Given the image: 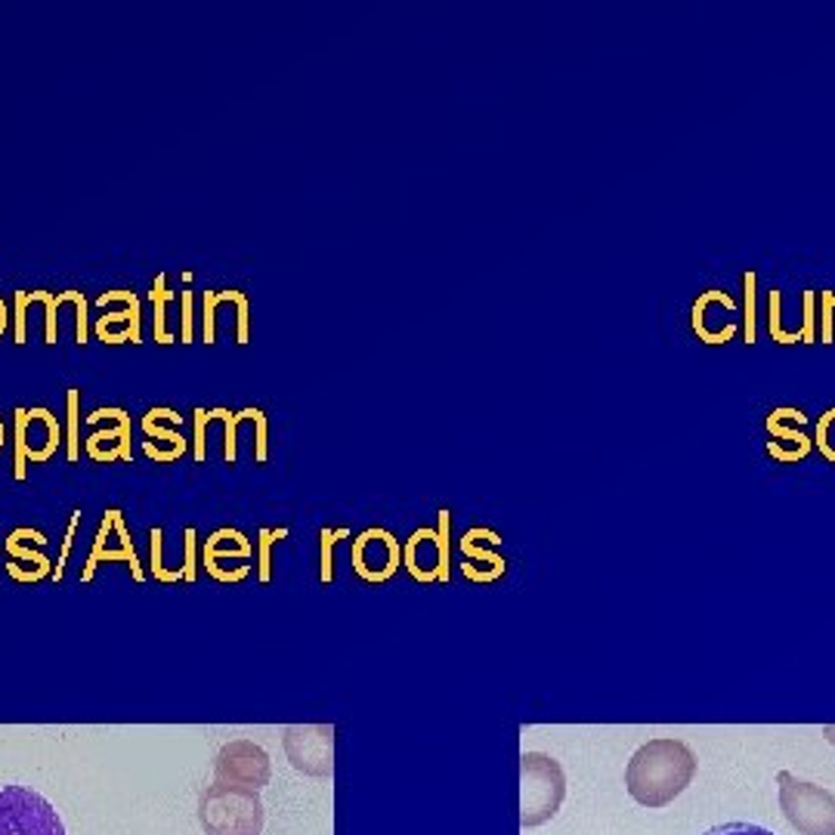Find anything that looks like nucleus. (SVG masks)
<instances>
[{
  "label": "nucleus",
  "mask_w": 835,
  "mask_h": 835,
  "mask_svg": "<svg viewBox=\"0 0 835 835\" xmlns=\"http://www.w3.org/2000/svg\"><path fill=\"white\" fill-rule=\"evenodd\" d=\"M696 777V755L680 739H650L632 755L625 767V786L637 805L666 807Z\"/></svg>",
  "instance_id": "obj_1"
},
{
  "label": "nucleus",
  "mask_w": 835,
  "mask_h": 835,
  "mask_svg": "<svg viewBox=\"0 0 835 835\" xmlns=\"http://www.w3.org/2000/svg\"><path fill=\"white\" fill-rule=\"evenodd\" d=\"M285 536V529H279V533H264V579H269V545H272V538H279Z\"/></svg>",
  "instance_id": "obj_30"
},
{
  "label": "nucleus",
  "mask_w": 835,
  "mask_h": 835,
  "mask_svg": "<svg viewBox=\"0 0 835 835\" xmlns=\"http://www.w3.org/2000/svg\"><path fill=\"white\" fill-rule=\"evenodd\" d=\"M26 295H29V291H16V310H13V319H16V344H19V347H22V344H26V340H29V338H26V307H29V304H26Z\"/></svg>",
  "instance_id": "obj_25"
},
{
  "label": "nucleus",
  "mask_w": 835,
  "mask_h": 835,
  "mask_svg": "<svg viewBox=\"0 0 835 835\" xmlns=\"http://www.w3.org/2000/svg\"><path fill=\"white\" fill-rule=\"evenodd\" d=\"M66 406H69V461L74 465L78 461V390L71 387L66 394Z\"/></svg>",
  "instance_id": "obj_21"
},
{
  "label": "nucleus",
  "mask_w": 835,
  "mask_h": 835,
  "mask_svg": "<svg viewBox=\"0 0 835 835\" xmlns=\"http://www.w3.org/2000/svg\"><path fill=\"white\" fill-rule=\"evenodd\" d=\"M285 752L291 767L310 777L331 774V727H288L285 730Z\"/></svg>",
  "instance_id": "obj_7"
},
{
  "label": "nucleus",
  "mask_w": 835,
  "mask_h": 835,
  "mask_svg": "<svg viewBox=\"0 0 835 835\" xmlns=\"http://www.w3.org/2000/svg\"><path fill=\"white\" fill-rule=\"evenodd\" d=\"M779 304H783V295L779 291H771L767 295V307H771V326H767V331H771V338L777 340V344H802V331H783V312H779Z\"/></svg>",
  "instance_id": "obj_16"
},
{
  "label": "nucleus",
  "mask_w": 835,
  "mask_h": 835,
  "mask_svg": "<svg viewBox=\"0 0 835 835\" xmlns=\"http://www.w3.org/2000/svg\"><path fill=\"white\" fill-rule=\"evenodd\" d=\"M461 551H465V560H468V564H470V560H480V564H489V567L496 569V573H505V560H501L498 554L477 548L470 533H465V538H461Z\"/></svg>",
  "instance_id": "obj_20"
},
{
  "label": "nucleus",
  "mask_w": 835,
  "mask_h": 835,
  "mask_svg": "<svg viewBox=\"0 0 835 835\" xmlns=\"http://www.w3.org/2000/svg\"><path fill=\"white\" fill-rule=\"evenodd\" d=\"M706 835H774L765 826H755V823H722V826H715V829H708Z\"/></svg>",
  "instance_id": "obj_23"
},
{
  "label": "nucleus",
  "mask_w": 835,
  "mask_h": 835,
  "mask_svg": "<svg viewBox=\"0 0 835 835\" xmlns=\"http://www.w3.org/2000/svg\"><path fill=\"white\" fill-rule=\"evenodd\" d=\"M833 421H835V409L823 411L821 418H817V427H814V443H817V449L823 453V458L835 465V446L829 443V425H833Z\"/></svg>",
  "instance_id": "obj_18"
},
{
  "label": "nucleus",
  "mask_w": 835,
  "mask_h": 835,
  "mask_svg": "<svg viewBox=\"0 0 835 835\" xmlns=\"http://www.w3.org/2000/svg\"><path fill=\"white\" fill-rule=\"evenodd\" d=\"M0 835H66V826L41 793L0 783Z\"/></svg>",
  "instance_id": "obj_5"
},
{
  "label": "nucleus",
  "mask_w": 835,
  "mask_h": 835,
  "mask_svg": "<svg viewBox=\"0 0 835 835\" xmlns=\"http://www.w3.org/2000/svg\"><path fill=\"white\" fill-rule=\"evenodd\" d=\"M833 304H835V291H833Z\"/></svg>",
  "instance_id": "obj_32"
},
{
  "label": "nucleus",
  "mask_w": 835,
  "mask_h": 835,
  "mask_svg": "<svg viewBox=\"0 0 835 835\" xmlns=\"http://www.w3.org/2000/svg\"><path fill=\"white\" fill-rule=\"evenodd\" d=\"M158 418H170L173 425H180V421H183V415H177V411L168 409V406H158V409L146 411V418H142V434H146V437H149V439H168V443H173V449L183 455L186 453V439L180 437V434H170V430H165V427H158L156 425Z\"/></svg>",
  "instance_id": "obj_11"
},
{
  "label": "nucleus",
  "mask_w": 835,
  "mask_h": 835,
  "mask_svg": "<svg viewBox=\"0 0 835 835\" xmlns=\"http://www.w3.org/2000/svg\"><path fill=\"white\" fill-rule=\"evenodd\" d=\"M833 316H835L833 291H823V295H821V344H826V347H829V344L835 340Z\"/></svg>",
  "instance_id": "obj_22"
},
{
  "label": "nucleus",
  "mask_w": 835,
  "mask_h": 835,
  "mask_svg": "<svg viewBox=\"0 0 835 835\" xmlns=\"http://www.w3.org/2000/svg\"><path fill=\"white\" fill-rule=\"evenodd\" d=\"M106 418H115L118 427H112V430H93V434L87 437V449H97L102 439H121L125 434H130V415L125 409H93L87 415V421L93 427L100 425V421H106Z\"/></svg>",
  "instance_id": "obj_10"
},
{
  "label": "nucleus",
  "mask_w": 835,
  "mask_h": 835,
  "mask_svg": "<svg viewBox=\"0 0 835 835\" xmlns=\"http://www.w3.org/2000/svg\"><path fill=\"white\" fill-rule=\"evenodd\" d=\"M758 276L755 272H743V344L752 347L758 340Z\"/></svg>",
  "instance_id": "obj_9"
},
{
  "label": "nucleus",
  "mask_w": 835,
  "mask_h": 835,
  "mask_svg": "<svg viewBox=\"0 0 835 835\" xmlns=\"http://www.w3.org/2000/svg\"><path fill=\"white\" fill-rule=\"evenodd\" d=\"M196 316H192V291H183V344H196Z\"/></svg>",
  "instance_id": "obj_27"
},
{
  "label": "nucleus",
  "mask_w": 835,
  "mask_h": 835,
  "mask_svg": "<svg viewBox=\"0 0 835 835\" xmlns=\"http://www.w3.org/2000/svg\"><path fill=\"white\" fill-rule=\"evenodd\" d=\"M149 300H152V307H156V340L158 344H173V335L165 326V312H168V304L173 300V291H168V276L165 272H158L156 285H152V291H149Z\"/></svg>",
  "instance_id": "obj_13"
},
{
  "label": "nucleus",
  "mask_w": 835,
  "mask_h": 835,
  "mask_svg": "<svg viewBox=\"0 0 835 835\" xmlns=\"http://www.w3.org/2000/svg\"><path fill=\"white\" fill-rule=\"evenodd\" d=\"M205 427H208V418L205 411L196 409V461H205Z\"/></svg>",
  "instance_id": "obj_29"
},
{
  "label": "nucleus",
  "mask_w": 835,
  "mask_h": 835,
  "mask_svg": "<svg viewBox=\"0 0 835 835\" xmlns=\"http://www.w3.org/2000/svg\"><path fill=\"white\" fill-rule=\"evenodd\" d=\"M765 449H767V453H771V455H774V458H777V461H783V465H795V461H802V458H807V455H805V453H798V449H779V443H777V439H767V443H765Z\"/></svg>",
  "instance_id": "obj_26"
},
{
  "label": "nucleus",
  "mask_w": 835,
  "mask_h": 835,
  "mask_svg": "<svg viewBox=\"0 0 835 835\" xmlns=\"http://www.w3.org/2000/svg\"><path fill=\"white\" fill-rule=\"evenodd\" d=\"M823 734H826V739L833 743L835 746V724H829V727H823Z\"/></svg>",
  "instance_id": "obj_31"
},
{
  "label": "nucleus",
  "mask_w": 835,
  "mask_h": 835,
  "mask_svg": "<svg viewBox=\"0 0 835 835\" xmlns=\"http://www.w3.org/2000/svg\"><path fill=\"white\" fill-rule=\"evenodd\" d=\"M783 421H793V425H807V415L802 409H793V406H777L765 418V427L783 425Z\"/></svg>",
  "instance_id": "obj_24"
},
{
  "label": "nucleus",
  "mask_w": 835,
  "mask_h": 835,
  "mask_svg": "<svg viewBox=\"0 0 835 835\" xmlns=\"http://www.w3.org/2000/svg\"><path fill=\"white\" fill-rule=\"evenodd\" d=\"M712 304H724V310H736V300L727 295V291H718V288H708V291H703L699 298L694 300V307H690V331H694L696 338L703 340V344H708V347H722V344H727V340H734L736 335H739V326L736 322H730V326H724L722 335H712L706 328V310L712 307Z\"/></svg>",
  "instance_id": "obj_8"
},
{
  "label": "nucleus",
  "mask_w": 835,
  "mask_h": 835,
  "mask_svg": "<svg viewBox=\"0 0 835 835\" xmlns=\"http://www.w3.org/2000/svg\"><path fill=\"white\" fill-rule=\"evenodd\" d=\"M199 823L208 835H260L264 802L257 789L213 783L199 798Z\"/></svg>",
  "instance_id": "obj_2"
},
{
  "label": "nucleus",
  "mask_w": 835,
  "mask_h": 835,
  "mask_svg": "<svg viewBox=\"0 0 835 835\" xmlns=\"http://www.w3.org/2000/svg\"><path fill=\"white\" fill-rule=\"evenodd\" d=\"M779 811L795 833L835 835V795L823 786L795 779L789 771L777 774Z\"/></svg>",
  "instance_id": "obj_4"
},
{
  "label": "nucleus",
  "mask_w": 835,
  "mask_h": 835,
  "mask_svg": "<svg viewBox=\"0 0 835 835\" xmlns=\"http://www.w3.org/2000/svg\"><path fill=\"white\" fill-rule=\"evenodd\" d=\"M34 300H41V304H47V344H57V312L62 304H81V300H87L81 291H62L59 298H53L50 291H31V295H26V304H34Z\"/></svg>",
  "instance_id": "obj_12"
},
{
  "label": "nucleus",
  "mask_w": 835,
  "mask_h": 835,
  "mask_svg": "<svg viewBox=\"0 0 835 835\" xmlns=\"http://www.w3.org/2000/svg\"><path fill=\"white\" fill-rule=\"evenodd\" d=\"M814 291H805L802 298V307H805V322H802V344H817L821 340V326H817V307H814Z\"/></svg>",
  "instance_id": "obj_17"
},
{
  "label": "nucleus",
  "mask_w": 835,
  "mask_h": 835,
  "mask_svg": "<svg viewBox=\"0 0 835 835\" xmlns=\"http://www.w3.org/2000/svg\"><path fill=\"white\" fill-rule=\"evenodd\" d=\"M272 777L269 755L255 743H229L217 755V779L245 786V789H260Z\"/></svg>",
  "instance_id": "obj_6"
},
{
  "label": "nucleus",
  "mask_w": 835,
  "mask_h": 835,
  "mask_svg": "<svg viewBox=\"0 0 835 835\" xmlns=\"http://www.w3.org/2000/svg\"><path fill=\"white\" fill-rule=\"evenodd\" d=\"M767 430V437L771 439H783V443H789V446H795L798 453H805L811 455V449H814V443H811V437L807 434H802V430H795V427H765Z\"/></svg>",
  "instance_id": "obj_19"
},
{
  "label": "nucleus",
  "mask_w": 835,
  "mask_h": 835,
  "mask_svg": "<svg viewBox=\"0 0 835 835\" xmlns=\"http://www.w3.org/2000/svg\"><path fill=\"white\" fill-rule=\"evenodd\" d=\"M347 536V529L344 533H322V579H331V545H335V538Z\"/></svg>",
  "instance_id": "obj_28"
},
{
  "label": "nucleus",
  "mask_w": 835,
  "mask_h": 835,
  "mask_svg": "<svg viewBox=\"0 0 835 835\" xmlns=\"http://www.w3.org/2000/svg\"><path fill=\"white\" fill-rule=\"evenodd\" d=\"M205 418H208V421H223V425H227V461H236V425H239V421H251V418H255V409H241V411L211 409V411H205Z\"/></svg>",
  "instance_id": "obj_15"
},
{
  "label": "nucleus",
  "mask_w": 835,
  "mask_h": 835,
  "mask_svg": "<svg viewBox=\"0 0 835 835\" xmlns=\"http://www.w3.org/2000/svg\"><path fill=\"white\" fill-rule=\"evenodd\" d=\"M567 798V774L560 762L541 752H526L520 758V823L541 826L554 821Z\"/></svg>",
  "instance_id": "obj_3"
},
{
  "label": "nucleus",
  "mask_w": 835,
  "mask_h": 835,
  "mask_svg": "<svg viewBox=\"0 0 835 835\" xmlns=\"http://www.w3.org/2000/svg\"><path fill=\"white\" fill-rule=\"evenodd\" d=\"M29 409L13 411V439H16V480H26V458H29Z\"/></svg>",
  "instance_id": "obj_14"
}]
</instances>
